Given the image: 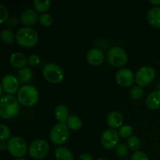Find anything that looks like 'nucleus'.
<instances>
[{
  "label": "nucleus",
  "mask_w": 160,
  "mask_h": 160,
  "mask_svg": "<svg viewBox=\"0 0 160 160\" xmlns=\"http://www.w3.org/2000/svg\"><path fill=\"white\" fill-rule=\"evenodd\" d=\"M150 2L152 3V4L160 5V0H150Z\"/></svg>",
  "instance_id": "36"
},
{
  "label": "nucleus",
  "mask_w": 160,
  "mask_h": 160,
  "mask_svg": "<svg viewBox=\"0 0 160 160\" xmlns=\"http://www.w3.org/2000/svg\"><path fill=\"white\" fill-rule=\"evenodd\" d=\"M55 156L57 160H73V156L69 148L63 146H59L55 150Z\"/></svg>",
  "instance_id": "20"
},
{
  "label": "nucleus",
  "mask_w": 160,
  "mask_h": 160,
  "mask_svg": "<svg viewBox=\"0 0 160 160\" xmlns=\"http://www.w3.org/2000/svg\"><path fill=\"white\" fill-rule=\"evenodd\" d=\"M87 59L92 65H99L104 59V53L98 48H93L88 52Z\"/></svg>",
  "instance_id": "13"
},
{
  "label": "nucleus",
  "mask_w": 160,
  "mask_h": 160,
  "mask_svg": "<svg viewBox=\"0 0 160 160\" xmlns=\"http://www.w3.org/2000/svg\"><path fill=\"white\" fill-rule=\"evenodd\" d=\"M131 160H149L148 156L143 152L137 151L132 155Z\"/></svg>",
  "instance_id": "32"
},
{
  "label": "nucleus",
  "mask_w": 160,
  "mask_h": 160,
  "mask_svg": "<svg viewBox=\"0 0 160 160\" xmlns=\"http://www.w3.org/2000/svg\"><path fill=\"white\" fill-rule=\"evenodd\" d=\"M119 133L114 129H107L102 133L101 142L107 149H112L118 145Z\"/></svg>",
  "instance_id": "10"
},
{
  "label": "nucleus",
  "mask_w": 160,
  "mask_h": 160,
  "mask_svg": "<svg viewBox=\"0 0 160 160\" xmlns=\"http://www.w3.org/2000/svg\"><path fill=\"white\" fill-rule=\"evenodd\" d=\"M17 98L23 106L29 107L34 106L38 102L39 98L38 92L34 86L27 84L19 89Z\"/></svg>",
  "instance_id": "2"
},
{
  "label": "nucleus",
  "mask_w": 160,
  "mask_h": 160,
  "mask_svg": "<svg viewBox=\"0 0 160 160\" xmlns=\"http://www.w3.org/2000/svg\"><path fill=\"white\" fill-rule=\"evenodd\" d=\"M55 117L59 123H65L69 119V111L67 106L60 104L56 106L55 109Z\"/></svg>",
  "instance_id": "19"
},
{
  "label": "nucleus",
  "mask_w": 160,
  "mask_h": 160,
  "mask_svg": "<svg viewBox=\"0 0 160 160\" xmlns=\"http://www.w3.org/2000/svg\"><path fill=\"white\" fill-rule=\"evenodd\" d=\"M80 159L81 160H93V158L90 154L88 153H83L80 156Z\"/></svg>",
  "instance_id": "34"
},
{
  "label": "nucleus",
  "mask_w": 160,
  "mask_h": 160,
  "mask_svg": "<svg viewBox=\"0 0 160 160\" xmlns=\"http://www.w3.org/2000/svg\"><path fill=\"white\" fill-rule=\"evenodd\" d=\"M9 16V11L6 6H3L2 4L0 5V21L1 23L6 21Z\"/></svg>",
  "instance_id": "31"
},
{
  "label": "nucleus",
  "mask_w": 160,
  "mask_h": 160,
  "mask_svg": "<svg viewBox=\"0 0 160 160\" xmlns=\"http://www.w3.org/2000/svg\"><path fill=\"white\" fill-rule=\"evenodd\" d=\"M33 77V72L28 67H24V68L20 69L18 71V80L21 83L29 82Z\"/></svg>",
  "instance_id": "21"
},
{
  "label": "nucleus",
  "mask_w": 160,
  "mask_h": 160,
  "mask_svg": "<svg viewBox=\"0 0 160 160\" xmlns=\"http://www.w3.org/2000/svg\"><path fill=\"white\" fill-rule=\"evenodd\" d=\"M116 79L117 83L122 86H131L134 81V76L131 70L127 68L120 69L117 72Z\"/></svg>",
  "instance_id": "11"
},
{
  "label": "nucleus",
  "mask_w": 160,
  "mask_h": 160,
  "mask_svg": "<svg viewBox=\"0 0 160 160\" xmlns=\"http://www.w3.org/2000/svg\"><path fill=\"white\" fill-rule=\"evenodd\" d=\"M156 76V71L149 66H145L138 69L135 75L136 82L140 87H145L149 84Z\"/></svg>",
  "instance_id": "9"
},
{
  "label": "nucleus",
  "mask_w": 160,
  "mask_h": 160,
  "mask_svg": "<svg viewBox=\"0 0 160 160\" xmlns=\"http://www.w3.org/2000/svg\"><path fill=\"white\" fill-rule=\"evenodd\" d=\"M34 5L35 9L38 12H43L48 10L51 5V1L50 0H34Z\"/></svg>",
  "instance_id": "23"
},
{
  "label": "nucleus",
  "mask_w": 160,
  "mask_h": 160,
  "mask_svg": "<svg viewBox=\"0 0 160 160\" xmlns=\"http://www.w3.org/2000/svg\"><path fill=\"white\" fill-rule=\"evenodd\" d=\"M16 160H26V159H16Z\"/></svg>",
  "instance_id": "38"
},
{
  "label": "nucleus",
  "mask_w": 160,
  "mask_h": 160,
  "mask_svg": "<svg viewBox=\"0 0 160 160\" xmlns=\"http://www.w3.org/2000/svg\"><path fill=\"white\" fill-rule=\"evenodd\" d=\"M123 117L121 114L116 111L109 112L107 117V123L111 128H117L120 127L123 123Z\"/></svg>",
  "instance_id": "18"
},
{
  "label": "nucleus",
  "mask_w": 160,
  "mask_h": 160,
  "mask_svg": "<svg viewBox=\"0 0 160 160\" xmlns=\"http://www.w3.org/2000/svg\"><path fill=\"white\" fill-rule=\"evenodd\" d=\"M117 155L120 157H123L128 153V148L124 143H120L117 145V150H116Z\"/></svg>",
  "instance_id": "30"
},
{
  "label": "nucleus",
  "mask_w": 160,
  "mask_h": 160,
  "mask_svg": "<svg viewBox=\"0 0 160 160\" xmlns=\"http://www.w3.org/2000/svg\"><path fill=\"white\" fill-rule=\"evenodd\" d=\"M109 62L113 67H122L126 63L128 56L124 50L119 46H114L109 50L107 54Z\"/></svg>",
  "instance_id": "7"
},
{
  "label": "nucleus",
  "mask_w": 160,
  "mask_h": 160,
  "mask_svg": "<svg viewBox=\"0 0 160 160\" xmlns=\"http://www.w3.org/2000/svg\"><path fill=\"white\" fill-rule=\"evenodd\" d=\"M2 87L5 92L9 94H14L17 92L19 88V80L12 74L6 75L2 81Z\"/></svg>",
  "instance_id": "12"
},
{
  "label": "nucleus",
  "mask_w": 160,
  "mask_h": 160,
  "mask_svg": "<svg viewBox=\"0 0 160 160\" xmlns=\"http://www.w3.org/2000/svg\"><path fill=\"white\" fill-rule=\"evenodd\" d=\"M69 136V128L65 123H59L55 125L50 132V138L56 145H62L67 142Z\"/></svg>",
  "instance_id": "4"
},
{
  "label": "nucleus",
  "mask_w": 160,
  "mask_h": 160,
  "mask_svg": "<svg viewBox=\"0 0 160 160\" xmlns=\"http://www.w3.org/2000/svg\"><path fill=\"white\" fill-rule=\"evenodd\" d=\"M1 38L6 44H11L14 41V34L9 29H4L1 31Z\"/></svg>",
  "instance_id": "25"
},
{
  "label": "nucleus",
  "mask_w": 160,
  "mask_h": 160,
  "mask_svg": "<svg viewBox=\"0 0 160 160\" xmlns=\"http://www.w3.org/2000/svg\"><path fill=\"white\" fill-rule=\"evenodd\" d=\"M20 110L18 100L12 95L2 96L0 99V116L2 118L9 119L16 117Z\"/></svg>",
  "instance_id": "1"
},
{
  "label": "nucleus",
  "mask_w": 160,
  "mask_h": 160,
  "mask_svg": "<svg viewBox=\"0 0 160 160\" xmlns=\"http://www.w3.org/2000/svg\"><path fill=\"white\" fill-rule=\"evenodd\" d=\"M81 124H82V122H81V118L75 115L70 116L67 121V125L68 128L73 131L79 129L81 127Z\"/></svg>",
  "instance_id": "22"
},
{
  "label": "nucleus",
  "mask_w": 160,
  "mask_h": 160,
  "mask_svg": "<svg viewBox=\"0 0 160 160\" xmlns=\"http://www.w3.org/2000/svg\"><path fill=\"white\" fill-rule=\"evenodd\" d=\"M28 61L31 66H37L40 62V59H39V56H38L37 55L33 54L28 57Z\"/></svg>",
  "instance_id": "33"
},
{
  "label": "nucleus",
  "mask_w": 160,
  "mask_h": 160,
  "mask_svg": "<svg viewBox=\"0 0 160 160\" xmlns=\"http://www.w3.org/2000/svg\"><path fill=\"white\" fill-rule=\"evenodd\" d=\"M9 62L13 67L17 68H24L27 63V59L23 53L17 52L11 55Z\"/></svg>",
  "instance_id": "17"
},
{
  "label": "nucleus",
  "mask_w": 160,
  "mask_h": 160,
  "mask_svg": "<svg viewBox=\"0 0 160 160\" xmlns=\"http://www.w3.org/2000/svg\"><path fill=\"white\" fill-rule=\"evenodd\" d=\"M128 147L133 151H137L141 146V140L137 136H131L128 140Z\"/></svg>",
  "instance_id": "24"
},
{
  "label": "nucleus",
  "mask_w": 160,
  "mask_h": 160,
  "mask_svg": "<svg viewBox=\"0 0 160 160\" xmlns=\"http://www.w3.org/2000/svg\"><path fill=\"white\" fill-rule=\"evenodd\" d=\"M48 144L43 139H37L33 141L30 145L28 152L30 156L35 159H42L48 152Z\"/></svg>",
  "instance_id": "8"
},
{
  "label": "nucleus",
  "mask_w": 160,
  "mask_h": 160,
  "mask_svg": "<svg viewBox=\"0 0 160 160\" xmlns=\"http://www.w3.org/2000/svg\"><path fill=\"white\" fill-rule=\"evenodd\" d=\"M6 147H7V145H6V143H4V142H1V143H0V149H1L2 151L6 149Z\"/></svg>",
  "instance_id": "35"
},
{
  "label": "nucleus",
  "mask_w": 160,
  "mask_h": 160,
  "mask_svg": "<svg viewBox=\"0 0 160 160\" xmlns=\"http://www.w3.org/2000/svg\"><path fill=\"white\" fill-rule=\"evenodd\" d=\"M146 105L150 109H156L160 108V90H155L148 95Z\"/></svg>",
  "instance_id": "15"
},
{
  "label": "nucleus",
  "mask_w": 160,
  "mask_h": 160,
  "mask_svg": "<svg viewBox=\"0 0 160 160\" xmlns=\"http://www.w3.org/2000/svg\"><path fill=\"white\" fill-rule=\"evenodd\" d=\"M20 19L23 24L30 26L36 23L38 20V13L34 9H27L22 12Z\"/></svg>",
  "instance_id": "14"
},
{
  "label": "nucleus",
  "mask_w": 160,
  "mask_h": 160,
  "mask_svg": "<svg viewBox=\"0 0 160 160\" xmlns=\"http://www.w3.org/2000/svg\"><path fill=\"white\" fill-rule=\"evenodd\" d=\"M9 136H10V131L8 127L5 124L0 125V141L3 142L4 141L7 140Z\"/></svg>",
  "instance_id": "28"
},
{
  "label": "nucleus",
  "mask_w": 160,
  "mask_h": 160,
  "mask_svg": "<svg viewBox=\"0 0 160 160\" xmlns=\"http://www.w3.org/2000/svg\"><path fill=\"white\" fill-rule=\"evenodd\" d=\"M96 160H108V159H106V158H100V159H98Z\"/></svg>",
  "instance_id": "37"
},
{
  "label": "nucleus",
  "mask_w": 160,
  "mask_h": 160,
  "mask_svg": "<svg viewBox=\"0 0 160 160\" xmlns=\"http://www.w3.org/2000/svg\"><path fill=\"white\" fill-rule=\"evenodd\" d=\"M39 20H40V23H42V25L45 27L50 26L53 22L52 17L48 13H42L39 17Z\"/></svg>",
  "instance_id": "27"
},
{
  "label": "nucleus",
  "mask_w": 160,
  "mask_h": 160,
  "mask_svg": "<svg viewBox=\"0 0 160 160\" xmlns=\"http://www.w3.org/2000/svg\"><path fill=\"white\" fill-rule=\"evenodd\" d=\"M42 72L45 79L51 83H59L63 79L64 73L62 69L56 63H47L44 67Z\"/></svg>",
  "instance_id": "6"
},
{
  "label": "nucleus",
  "mask_w": 160,
  "mask_h": 160,
  "mask_svg": "<svg viewBox=\"0 0 160 160\" xmlns=\"http://www.w3.org/2000/svg\"><path fill=\"white\" fill-rule=\"evenodd\" d=\"M148 20L155 28H160V7H152L148 12Z\"/></svg>",
  "instance_id": "16"
},
{
  "label": "nucleus",
  "mask_w": 160,
  "mask_h": 160,
  "mask_svg": "<svg viewBox=\"0 0 160 160\" xmlns=\"http://www.w3.org/2000/svg\"><path fill=\"white\" fill-rule=\"evenodd\" d=\"M143 89L142 88H141L140 86H136V87H134L131 90V96L133 99H138L143 95Z\"/></svg>",
  "instance_id": "29"
},
{
  "label": "nucleus",
  "mask_w": 160,
  "mask_h": 160,
  "mask_svg": "<svg viewBox=\"0 0 160 160\" xmlns=\"http://www.w3.org/2000/svg\"><path fill=\"white\" fill-rule=\"evenodd\" d=\"M7 148L12 156L20 159L26 154L27 143L22 138L15 136L9 140L7 143Z\"/></svg>",
  "instance_id": "5"
},
{
  "label": "nucleus",
  "mask_w": 160,
  "mask_h": 160,
  "mask_svg": "<svg viewBox=\"0 0 160 160\" xmlns=\"http://www.w3.org/2000/svg\"><path fill=\"white\" fill-rule=\"evenodd\" d=\"M133 128L130 125H123L119 130V134L123 138H130L132 136Z\"/></svg>",
  "instance_id": "26"
},
{
  "label": "nucleus",
  "mask_w": 160,
  "mask_h": 160,
  "mask_svg": "<svg viewBox=\"0 0 160 160\" xmlns=\"http://www.w3.org/2000/svg\"><path fill=\"white\" fill-rule=\"evenodd\" d=\"M16 39L17 43L22 46L32 47L38 42V35L34 28L23 27L17 32Z\"/></svg>",
  "instance_id": "3"
}]
</instances>
